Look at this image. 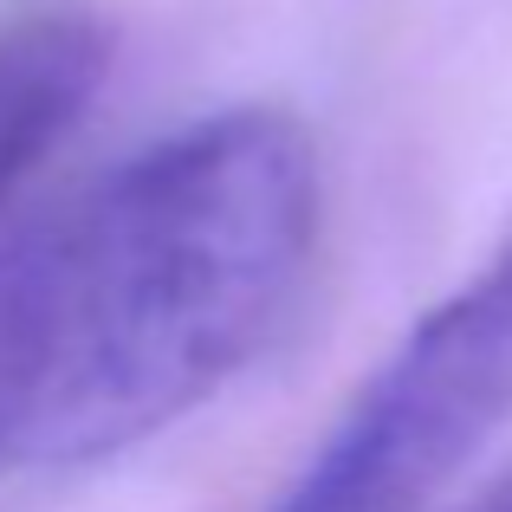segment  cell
Returning a JSON list of instances; mask_svg holds the SVG:
<instances>
[{
    "label": "cell",
    "instance_id": "obj_1",
    "mask_svg": "<svg viewBox=\"0 0 512 512\" xmlns=\"http://www.w3.org/2000/svg\"><path fill=\"white\" fill-rule=\"evenodd\" d=\"M318 150L286 111L143 143L0 247V474L150 441L286 331L318 253Z\"/></svg>",
    "mask_w": 512,
    "mask_h": 512
},
{
    "label": "cell",
    "instance_id": "obj_2",
    "mask_svg": "<svg viewBox=\"0 0 512 512\" xmlns=\"http://www.w3.org/2000/svg\"><path fill=\"white\" fill-rule=\"evenodd\" d=\"M512 415V240L363 383L273 512H428Z\"/></svg>",
    "mask_w": 512,
    "mask_h": 512
},
{
    "label": "cell",
    "instance_id": "obj_3",
    "mask_svg": "<svg viewBox=\"0 0 512 512\" xmlns=\"http://www.w3.org/2000/svg\"><path fill=\"white\" fill-rule=\"evenodd\" d=\"M111 39L91 13L39 7L0 20V214L98 98Z\"/></svg>",
    "mask_w": 512,
    "mask_h": 512
},
{
    "label": "cell",
    "instance_id": "obj_4",
    "mask_svg": "<svg viewBox=\"0 0 512 512\" xmlns=\"http://www.w3.org/2000/svg\"><path fill=\"white\" fill-rule=\"evenodd\" d=\"M480 512H512V493H500V500H493V506H480Z\"/></svg>",
    "mask_w": 512,
    "mask_h": 512
}]
</instances>
